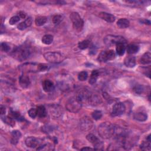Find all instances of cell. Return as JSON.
Returning <instances> with one entry per match:
<instances>
[{
	"label": "cell",
	"instance_id": "cell-2",
	"mask_svg": "<svg viewBox=\"0 0 151 151\" xmlns=\"http://www.w3.org/2000/svg\"><path fill=\"white\" fill-rule=\"evenodd\" d=\"M116 125L110 122H103L98 127V133L100 136L104 139H109L114 137Z\"/></svg>",
	"mask_w": 151,
	"mask_h": 151
},
{
	"label": "cell",
	"instance_id": "cell-1",
	"mask_svg": "<svg viewBox=\"0 0 151 151\" xmlns=\"http://www.w3.org/2000/svg\"><path fill=\"white\" fill-rule=\"evenodd\" d=\"M32 48L27 44H23L16 47L12 52L13 57L17 60L24 61L27 60L32 54Z\"/></svg>",
	"mask_w": 151,
	"mask_h": 151
},
{
	"label": "cell",
	"instance_id": "cell-27",
	"mask_svg": "<svg viewBox=\"0 0 151 151\" xmlns=\"http://www.w3.org/2000/svg\"><path fill=\"white\" fill-rule=\"evenodd\" d=\"M139 50V47L138 46L133 44H129L127 46V52L129 54H133L138 52Z\"/></svg>",
	"mask_w": 151,
	"mask_h": 151
},
{
	"label": "cell",
	"instance_id": "cell-9",
	"mask_svg": "<svg viewBox=\"0 0 151 151\" xmlns=\"http://www.w3.org/2000/svg\"><path fill=\"white\" fill-rule=\"evenodd\" d=\"M126 110V107L123 103L118 102L115 104L111 111V116L113 117L122 115Z\"/></svg>",
	"mask_w": 151,
	"mask_h": 151
},
{
	"label": "cell",
	"instance_id": "cell-13",
	"mask_svg": "<svg viewBox=\"0 0 151 151\" xmlns=\"http://www.w3.org/2000/svg\"><path fill=\"white\" fill-rule=\"evenodd\" d=\"M88 102L89 104H90L91 106H96L100 104L102 102V100L100 96H99L96 94H93L91 93L88 100Z\"/></svg>",
	"mask_w": 151,
	"mask_h": 151
},
{
	"label": "cell",
	"instance_id": "cell-11",
	"mask_svg": "<svg viewBox=\"0 0 151 151\" xmlns=\"http://www.w3.org/2000/svg\"><path fill=\"white\" fill-rule=\"evenodd\" d=\"M49 111L52 115L54 118H59L63 113L62 107L59 104H53L49 106Z\"/></svg>",
	"mask_w": 151,
	"mask_h": 151
},
{
	"label": "cell",
	"instance_id": "cell-39",
	"mask_svg": "<svg viewBox=\"0 0 151 151\" xmlns=\"http://www.w3.org/2000/svg\"><path fill=\"white\" fill-rule=\"evenodd\" d=\"M133 91L136 94H142L144 91V87L141 84H137L134 87Z\"/></svg>",
	"mask_w": 151,
	"mask_h": 151
},
{
	"label": "cell",
	"instance_id": "cell-7",
	"mask_svg": "<svg viewBox=\"0 0 151 151\" xmlns=\"http://www.w3.org/2000/svg\"><path fill=\"white\" fill-rule=\"evenodd\" d=\"M116 57L115 52L112 50H107V51H102L99 55L97 60L100 62H107L108 61H110L113 60Z\"/></svg>",
	"mask_w": 151,
	"mask_h": 151
},
{
	"label": "cell",
	"instance_id": "cell-24",
	"mask_svg": "<svg viewBox=\"0 0 151 151\" xmlns=\"http://www.w3.org/2000/svg\"><path fill=\"white\" fill-rule=\"evenodd\" d=\"M36 109H37V114L38 117L40 118H44L47 116V112L46 107L44 106L43 105L39 106L36 108Z\"/></svg>",
	"mask_w": 151,
	"mask_h": 151
},
{
	"label": "cell",
	"instance_id": "cell-18",
	"mask_svg": "<svg viewBox=\"0 0 151 151\" xmlns=\"http://www.w3.org/2000/svg\"><path fill=\"white\" fill-rule=\"evenodd\" d=\"M99 16L102 20L106 21L107 23H113L115 21V17L111 14L105 12H101L99 14Z\"/></svg>",
	"mask_w": 151,
	"mask_h": 151
},
{
	"label": "cell",
	"instance_id": "cell-43",
	"mask_svg": "<svg viewBox=\"0 0 151 151\" xmlns=\"http://www.w3.org/2000/svg\"><path fill=\"white\" fill-rule=\"evenodd\" d=\"M1 50L6 53L9 52V51L10 50V46L7 43H2L1 44Z\"/></svg>",
	"mask_w": 151,
	"mask_h": 151
},
{
	"label": "cell",
	"instance_id": "cell-21",
	"mask_svg": "<svg viewBox=\"0 0 151 151\" xmlns=\"http://www.w3.org/2000/svg\"><path fill=\"white\" fill-rule=\"evenodd\" d=\"M150 142H151L150 135H149V136L146 137V140L141 143L140 146V149L143 150H150V149H151Z\"/></svg>",
	"mask_w": 151,
	"mask_h": 151
},
{
	"label": "cell",
	"instance_id": "cell-36",
	"mask_svg": "<svg viewBox=\"0 0 151 151\" xmlns=\"http://www.w3.org/2000/svg\"><path fill=\"white\" fill-rule=\"evenodd\" d=\"M50 69V67L48 64L44 63L38 64L37 66V72H45L48 70Z\"/></svg>",
	"mask_w": 151,
	"mask_h": 151
},
{
	"label": "cell",
	"instance_id": "cell-30",
	"mask_svg": "<svg viewBox=\"0 0 151 151\" xmlns=\"http://www.w3.org/2000/svg\"><path fill=\"white\" fill-rule=\"evenodd\" d=\"M1 119L6 124H7L8 125L11 126V127H14L15 126V121L14 118H12L10 116H1Z\"/></svg>",
	"mask_w": 151,
	"mask_h": 151
},
{
	"label": "cell",
	"instance_id": "cell-6",
	"mask_svg": "<svg viewBox=\"0 0 151 151\" xmlns=\"http://www.w3.org/2000/svg\"><path fill=\"white\" fill-rule=\"evenodd\" d=\"M103 42L106 46L110 47L115 45L116 46L117 44L120 43L125 44L126 43V40L122 36L107 35L104 38Z\"/></svg>",
	"mask_w": 151,
	"mask_h": 151
},
{
	"label": "cell",
	"instance_id": "cell-42",
	"mask_svg": "<svg viewBox=\"0 0 151 151\" xmlns=\"http://www.w3.org/2000/svg\"><path fill=\"white\" fill-rule=\"evenodd\" d=\"M28 114L29 115V116L32 118V119H35L36 117V116H37V109L35 108H31L30 109L29 112H28Z\"/></svg>",
	"mask_w": 151,
	"mask_h": 151
},
{
	"label": "cell",
	"instance_id": "cell-28",
	"mask_svg": "<svg viewBox=\"0 0 151 151\" xmlns=\"http://www.w3.org/2000/svg\"><path fill=\"white\" fill-rule=\"evenodd\" d=\"M99 72L98 70H93L92 72V74H91V76H90V77L89 79V84L93 85L94 84H95L97 82V80L99 77Z\"/></svg>",
	"mask_w": 151,
	"mask_h": 151
},
{
	"label": "cell",
	"instance_id": "cell-16",
	"mask_svg": "<svg viewBox=\"0 0 151 151\" xmlns=\"http://www.w3.org/2000/svg\"><path fill=\"white\" fill-rule=\"evenodd\" d=\"M43 89L44 92L49 93L52 92L54 90V83L50 80H45L42 83Z\"/></svg>",
	"mask_w": 151,
	"mask_h": 151
},
{
	"label": "cell",
	"instance_id": "cell-34",
	"mask_svg": "<svg viewBox=\"0 0 151 151\" xmlns=\"http://www.w3.org/2000/svg\"><path fill=\"white\" fill-rule=\"evenodd\" d=\"M89 45H90V41L88 40H85L79 43L78 47L80 50H85L89 47Z\"/></svg>",
	"mask_w": 151,
	"mask_h": 151
},
{
	"label": "cell",
	"instance_id": "cell-44",
	"mask_svg": "<svg viewBox=\"0 0 151 151\" xmlns=\"http://www.w3.org/2000/svg\"><path fill=\"white\" fill-rule=\"evenodd\" d=\"M53 127L52 126H50L49 125H46L44 127H42V130L45 132V133H49L50 132L52 131L53 130Z\"/></svg>",
	"mask_w": 151,
	"mask_h": 151
},
{
	"label": "cell",
	"instance_id": "cell-37",
	"mask_svg": "<svg viewBox=\"0 0 151 151\" xmlns=\"http://www.w3.org/2000/svg\"><path fill=\"white\" fill-rule=\"evenodd\" d=\"M87 77H88V73L85 71H83L78 74V79L81 82L86 80Z\"/></svg>",
	"mask_w": 151,
	"mask_h": 151
},
{
	"label": "cell",
	"instance_id": "cell-23",
	"mask_svg": "<svg viewBox=\"0 0 151 151\" xmlns=\"http://www.w3.org/2000/svg\"><path fill=\"white\" fill-rule=\"evenodd\" d=\"M140 63L142 64H148L150 63L151 62V54L149 52L145 53L142 55L140 59Z\"/></svg>",
	"mask_w": 151,
	"mask_h": 151
},
{
	"label": "cell",
	"instance_id": "cell-22",
	"mask_svg": "<svg viewBox=\"0 0 151 151\" xmlns=\"http://www.w3.org/2000/svg\"><path fill=\"white\" fill-rule=\"evenodd\" d=\"M11 143L13 145H17L19 142V140L21 137V133L19 130H14L11 133Z\"/></svg>",
	"mask_w": 151,
	"mask_h": 151
},
{
	"label": "cell",
	"instance_id": "cell-40",
	"mask_svg": "<svg viewBox=\"0 0 151 151\" xmlns=\"http://www.w3.org/2000/svg\"><path fill=\"white\" fill-rule=\"evenodd\" d=\"M63 21V17L61 15H55L53 18V23L56 24H59Z\"/></svg>",
	"mask_w": 151,
	"mask_h": 151
},
{
	"label": "cell",
	"instance_id": "cell-38",
	"mask_svg": "<svg viewBox=\"0 0 151 151\" xmlns=\"http://www.w3.org/2000/svg\"><path fill=\"white\" fill-rule=\"evenodd\" d=\"M92 117L96 120H98L99 119H101V117H102V113L101 111L100 110H94L92 114Z\"/></svg>",
	"mask_w": 151,
	"mask_h": 151
},
{
	"label": "cell",
	"instance_id": "cell-19",
	"mask_svg": "<svg viewBox=\"0 0 151 151\" xmlns=\"http://www.w3.org/2000/svg\"><path fill=\"white\" fill-rule=\"evenodd\" d=\"M125 65L129 68H133L136 65V59L135 56H127L124 60Z\"/></svg>",
	"mask_w": 151,
	"mask_h": 151
},
{
	"label": "cell",
	"instance_id": "cell-29",
	"mask_svg": "<svg viewBox=\"0 0 151 151\" xmlns=\"http://www.w3.org/2000/svg\"><path fill=\"white\" fill-rule=\"evenodd\" d=\"M116 53L119 56H123L126 50V47L124 43H120L116 45Z\"/></svg>",
	"mask_w": 151,
	"mask_h": 151
},
{
	"label": "cell",
	"instance_id": "cell-48",
	"mask_svg": "<svg viewBox=\"0 0 151 151\" xmlns=\"http://www.w3.org/2000/svg\"><path fill=\"white\" fill-rule=\"evenodd\" d=\"M94 148H91L90 147H83L81 149L82 150H93Z\"/></svg>",
	"mask_w": 151,
	"mask_h": 151
},
{
	"label": "cell",
	"instance_id": "cell-33",
	"mask_svg": "<svg viewBox=\"0 0 151 151\" xmlns=\"http://www.w3.org/2000/svg\"><path fill=\"white\" fill-rule=\"evenodd\" d=\"M54 146L52 145V144L50 143H46L43 144V145L40 146L37 150H54Z\"/></svg>",
	"mask_w": 151,
	"mask_h": 151
},
{
	"label": "cell",
	"instance_id": "cell-3",
	"mask_svg": "<svg viewBox=\"0 0 151 151\" xmlns=\"http://www.w3.org/2000/svg\"><path fill=\"white\" fill-rule=\"evenodd\" d=\"M45 60L51 63L58 64L63 62L66 59V56L59 52H47L44 54Z\"/></svg>",
	"mask_w": 151,
	"mask_h": 151
},
{
	"label": "cell",
	"instance_id": "cell-5",
	"mask_svg": "<svg viewBox=\"0 0 151 151\" xmlns=\"http://www.w3.org/2000/svg\"><path fill=\"white\" fill-rule=\"evenodd\" d=\"M70 19L72 22L74 29L77 31H81L84 26V21L79 14L76 12H73L71 13Z\"/></svg>",
	"mask_w": 151,
	"mask_h": 151
},
{
	"label": "cell",
	"instance_id": "cell-41",
	"mask_svg": "<svg viewBox=\"0 0 151 151\" xmlns=\"http://www.w3.org/2000/svg\"><path fill=\"white\" fill-rule=\"evenodd\" d=\"M20 17L19 16H15L12 17L9 21V23L10 25H14L17 23L20 20Z\"/></svg>",
	"mask_w": 151,
	"mask_h": 151
},
{
	"label": "cell",
	"instance_id": "cell-35",
	"mask_svg": "<svg viewBox=\"0 0 151 151\" xmlns=\"http://www.w3.org/2000/svg\"><path fill=\"white\" fill-rule=\"evenodd\" d=\"M11 115L12 116V117L14 119H17L19 121H22V120H23L24 119V117L20 115V113L19 112H16V111L11 110Z\"/></svg>",
	"mask_w": 151,
	"mask_h": 151
},
{
	"label": "cell",
	"instance_id": "cell-12",
	"mask_svg": "<svg viewBox=\"0 0 151 151\" xmlns=\"http://www.w3.org/2000/svg\"><path fill=\"white\" fill-rule=\"evenodd\" d=\"M90 93H91L87 89H80L77 92L76 97L82 103H83L84 102H88Z\"/></svg>",
	"mask_w": 151,
	"mask_h": 151
},
{
	"label": "cell",
	"instance_id": "cell-8",
	"mask_svg": "<svg viewBox=\"0 0 151 151\" xmlns=\"http://www.w3.org/2000/svg\"><path fill=\"white\" fill-rule=\"evenodd\" d=\"M86 139L93 145L94 150H103V143L94 135L89 133L86 136Z\"/></svg>",
	"mask_w": 151,
	"mask_h": 151
},
{
	"label": "cell",
	"instance_id": "cell-47",
	"mask_svg": "<svg viewBox=\"0 0 151 151\" xmlns=\"http://www.w3.org/2000/svg\"><path fill=\"white\" fill-rule=\"evenodd\" d=\"M141 22H142V23H144V24H147V25H150V21H149V20H142V21H141Z\"/></svg>",
	"mask_w": 151,
	"mask_h": 151
},
{
	"label": "cell",
	"instance_id": "cell-20",
	"mask_svg": "<svg viewBox=\"0 0 151 151\" xmlns=\"http://www.w3.org/2000/svg\"><path fill=\"white\" fill-rule=\"evenodd\" d=\"M37 66L38 64H36V63H27L24 64L22 66H20V69H22V70H26L27 72H37Z\"/></svg>",
	"mask_w": 151,
	"mask_h": 151
},
{
	"label": "cell",
	"instance_id": "cell-26",
	"mask_svg": "<svg viewBox=\"0 0 151 151\" xmlns=\"http://www.w3.org/2000/svg\"><path fill=\"white\" fill-rule=\"evenodd\" d=\"M133 117L135 120L139 122H145L147 119V116L145 113L143 112H137L135 113Z\"/></svg>",
	"mask_w": 151,
	"mask_h": 151
},
{
	"label": "cell",
	"instance_id": "cell-17",
	"mask_svg": "<svg viewBox=\"0 0 151 151\" xmlns=\"http://www.w3.org/2000/svg\"><path fill=\"white\" fill-rule=\"evenodd\" d=\"M33 23V19L31 17H28L24 21L20 23L17 26V29L19 30L23 31L26 30L27 28L30 27Z\"/></svg>",
	"mask_w": 151,
	"mask_h": 151
},
{
	"label": "cell",
	"instance_id": "cell-46",
	"mask_svg": "<svg viewBox=\"0 0 151 151\" xmlns=\"http://www.w3.org/2000/svg\"><path fill=\"white\" fill-rule=\"evenodd\" d=\"M21 19H25L26 17V14L24 13V12H20L19 13V16Z\"/></svg>",
	"mask_w": 151,
	"mask_h": 151
},
{
	"label": "cell",
	"instance_id": "cell-10",
	"mask_svg": "<svg viewBox=\"0 0 151 151\" xmlns=\"http://www.w3.org/2000/svg\"><path fill=\"white\" fill-rule=\"evenodd\" d=\"M93 123L92 120L88 117H83L79 123V127L82 131L87 132L92 129Z\"/></svg>",
	"mask_w": 151,
	"mask_h": 151
},
{
	"label": "cell",
	"instance_id": "cell-45",
	"mask_svg": "<svg viewBox=\"0 0 151 151\" xmlns=\"http://www.w3.org/2000/svg\"><path fill=\"white\" fill-rule=\"evenodd\" d=\"M0 109H1V116H3V115H5V113H6V108H5V107L1 105V107H0Z\"/></svg>",
	"mask_w": 151,
	"mask_h": 151
},
{
	"label": "cell",
	"instance_id": "cell-15",
	"mask_svg": "<svg viewBox=\"0 0 151 151\" xmlns=\"http://www.w3.org/2000/svg\"><path fill=\"white\" fill-rule=\"evenodd\" d=\"M19 83L20 86L23 89L27 88L30 85V83H31L29 77L24 73L21 76H20L19 78Z\"/></svg>",
	"mask_w": 151,
	"mask_h": 151
},
{
	"label": "cell",
	"instance_id": "cell-4",
	"mask_svg": "<svg viewBox=\"0 0 151 151\" xmlns=\"http://www.w3.org/2000/svg\"><path fill=\"white\" fill-rule=\"evenodd\" d=\"M82 104L77 97H73L67 101L66 108L70 112L77 113L82 109Z\"/></svg>",
	"mask_w": 151,
	"mask_h": 151
},
{
	"label": "cell",
	"instance_id": "cell-31",
	"mask_svg": "<svg viewBox=\"0 0 151 151\" xmlns=\"http://www.w3.org/2000/svg\"><path fill=\"white\" fill-rule=\"evenodd\" d=\"M47 21V18L44 16H40L36 19L35 24L37 26H42Z\"/></svg>",
	"mask_w": 151,
	"mask_h": 151
},
{
	"label": "cell",
	"instance_id": "cell-14",
	"mask_svg": "<svg viewBox=\"0 0 151 151\" xmlns=\"http://www.w3.org/2000/svg\"><path fill=\"white\" fill-rule=\"evenodd\" d=\"M25 143L26 146L29 147L35 148L39 145L40 142L37 138L33 136H30L26 138L25 140Z\"/></svg>",
	"mask_w": 151,
	"mask_h": 151
},
{
	"label": "cell",
	"instance_id": "cell-32",
	"mask_svg": "<svg viewBox=\"0 0 151 151\" xmlns=\"http://www.w3.org/2000/svg\"><path fill=\"white\" fill-rule=\"evenodd\" d=\"M53 39H54V37L52 35L46 34L43 37L42 41L43 44L46 45H49L52 43V42H53Z\"/></svg>",
	"mask_w": 151,
	"mask_h": 151
},
{
	"label": "cell",
	"instance_id": "cell-25",
	"mask_svg": "<svg viewBox=\"0 0 151 151\" xmlns=\"http://www.w3.org/2000/svg\"><path fill=\"white\" fill-rule=\"evenodd\" d=\"M130 25L129 21L126 19H120L117 21V26L122 29L127 28Z\"/></svg>",
	"mask_w": 151,
	"mask_h": 151
}]
</instances>
